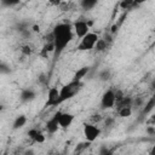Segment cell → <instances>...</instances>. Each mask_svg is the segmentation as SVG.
Here are the masks:
<instances>
[{
    "instance_id": "6da1fadb",
    "label": "cell",
    "mask_w": 155,
    "mask_h": 155,
    "mask_svg": "<svg viewBox=\"0 0 155 155\" xmlns=\"http://www.w3.org/2000/svg\"><path fill=\"white\" fill-rule=\"evenodd\" d=\"M73 24L70 23H58L52 29V42L54 45V58L59 57L65 50L68 44L73 40Z\"/></svg>"
},
{
    "instance_id": "7a4b0ae2",
    "label": "cell",
    "mask_w": 155,
    "mask_h": 155,
    "mask_svg": "<svg viewBox=\"0 0 155 155\" xmlns=\"http://www.w3.org/2000/svg\"><path fill=\"white\" fill-rule=\"evenodd\" d=\"M81 87H82V81H75V80H71L68 84L63 85L62 88L59 90L61 103H63V102L73 98L75 94H78L79 91L81 90Z\"/></svg>"
},
{
    "instance_id": "3957f363",
    "label": "cell",
    "mask_w": 155,
    "mask_h": 155,
    "mask_svg": "<svg viewBox=\"0 0 155 155\" xmlns=\"http://www.w3.org/2000/svg\"><path fill=\"white\" fill-rule=\"evenodd\" d=\"M99 40L98 35L96 33L90 31L87 35H85L82 39H80V42L78 44V50L79 51H91L94 50L97 41Z\"/></svg>"
},
{
    "instance_id": "277c9868",
    "label": "cell",
    "mask_w": 155,
    "mask_h": 155,
    "mask_svg": "<svg viewBox=\"0 0 155 155\" xmlns=\"http://www.w3.org/2000/svg\"><path fill=\"white\" fill-rule=\"evenodd\" d=\"M82 132H84V137L87 142L92 143L94 142L102 133L101 128L93 124H84V128H82Z\"/></svg>"
},
{
    "instance_id": "5b68a950",
    "label": "cell",
    "mask_w": 155,
    "mask_h": 155,
    "mask_svg": "<svg viewBox=\"0 0 155 155\" xmlns=\"http://www.w3.org/2000/svg\"><path fill=\"white\" fill-rule=\"evenodd\" d=\"M116 104V94H115V91L109 88L103 94H102V98H101V108L102 109H111L114 108Z\"/></svg>"
},
{
    "instance_id": "8992f818",
    "label": "cell",
    "mask_w": 155,
    "mask_h": 155,
    "mask_svg": "<svg viewBox=\"0 0 155 155\" xmlns=\"http://www.w3.org/2000/svg\"><path fill=\"white\" fill-rule=\"evenodd\" d=\"M90 25H91V23L87 22V21L76 19V21L73 23V29H74L75 35H76L79 39H82L85 35H87V34L90 33Z\"/></svg>"
},
{
    "instance_id": "52a82bcc",
    "label": "cell",
    "mask_w": 155,
    "mask_h": 155,
    "mask_svg": "<svg viewBox=\"0 0 155 155\" xmlns=\"http://www.w3.org/2000/svg\"><path fill=\"white\" fill-rule=\"evenodd\" d=\"M59 114L61 111H56L45 124V130L50 133V134H53L56 133L61 127H59Z\"/></svg>"
},
{
    "instance_id": "ba28073f",
    "label": "cell",
    "mask_w": 155,
    "mask_h": 155,
    "mask_svg": "<svg viewBox=\"0 0 155 155\" xmlns=\"http://www.w3.org/2000/svg\"><path fill=\"white\" fill-rule=\"evenodd\" d=\"M62 104L61 103V96H59V90L57 87H51L47 93V101H46V107H57Z\"/></svg>"
},
{
    "instance_id": "9c48e42d",
    "label": "cell",
    "mask_w": 155,
    "mask_h": 155,
    "mask_svg": "<svg viewBox=\"0 0 155 155\" xmlns=\"http://www.w3.org/2000/svg\"><path fill=\"white\" fill-rule=\"evenodd\" d=\"M74 119H75L74 114L61 111V114H59V127L63 128V130L69 128L71 126V124L74 122Z\"/></svg>"
},
{
    "instance_id": "30bf717a",
    "label": "cell",
    "mask_w": 155,
    "mask_h": 155,
    "mask_svg": "<svg viewBox=\"0 0 155 155\" xmlns=\"http://www.w3.org/2000/svg\"><path fill=\"white\" fill-rule=\"evenodd\" d=\"M28 136L33 142L39 143V144H42L46 140V136L44 134V132L41 130H38V128H30L28 131Z\"/></svg>"
},
{
    "instance_id": "8fae6325",
    "label": "cell",
    "mask_w": 155,
    "mask_h": 155,
    "mask_svg": "<svg viewBox=\"0 0 155 155\" xmlns=\"http://www.w3.org/2000/svg\"><path fill=\"white\" fill-rule=\"evenodd\" d=\"M36 97V92L33 90V88H23L21 91V94H19V99L23 102V103H27V102H31L34 101Z\"/></svg>"
},
{
    "instance_id": "7c38bea8",
    "label": "cell",
    "mask_w": 155,
    "mask_h": 155,
    "mask_svg": "<svg viewBox=\"0 0 155 155\" xmlns=\"http://www.w3.org/2000/svg\"><path fill=\"white\" fill-rule=\"evenodd\" d=\"M25 124H27V116H25V115H18V116H16V119L13 120L12 128H13V130L22 128L23 126H25Z\"/></svg>"
},
{
    "instance_id": "4fadbf2b",
    "label": "cell",
    "mask_w": 155,
    "mask_h": 155,
    "mask_svg": "<svg viewBox=\"0 0 155 155\" xmlns=\"http://www.w3.org/2000/svg\"><path fill=\"white\" fill-rule=\"evenodd\" d=\"M88 71H90V68H88V67H82V68L78 69V71L74 74V76H73V79H71V80L81 81V80L87 75V73H88Z\"/></svg>"
},
{
    "instance_id": "5bb4252c",
    "label": "cell",
    "mask_w": 155,
    "mask_h": 155,
    "mask_svg": "<svg viewBox=\"0 0 155 155\" xmlns=\"http://www.w3.org/2000/svg\"><path fill=\"white\" fill-rule=\"evenodd\" d=\"M97 4H98L97 0H82V1L80 2V6H81L84 10L90 11V10H92L93 7H96Z\"/></svg>"
},
{
    "instance_id": "9a60e30c",
    "label": "cell",
    "mask_w": 155,
    "mask_h": 155,
    "mask_svg": "<svg viewBox=\"0 0 155 155\" xmlns=\"http://www.w3.org/2000/svg\"><path fill=\"white\" fill-rule=\"evenodd\" d=\"M117 115L120 117H130L132 115V107H121V108H117Z\"/></svg>"
},
{
    "instance_id": "2e32d148",
    "label": "cell",
    "mask_w": 155,
    "mask_h": 155,
    "mask_svg": "<svg viewBox=\"0 0 155 155\" xmlns=\"http://www.w3.org/2000/svg\"><path fill=\"white\" fill-rule=\"evenodd\" d=\"M98 78L101 81H108L110 78H111V71L110 69L105 68V69H102L99 73H98Z\"/></svg>"
},
{
    "instance_id": "e0dca14e",
    "label": "cell",
    "mask_w": 155,
    "mask_h": 155,
    "mask_svg": "<svg viewBox=\"0 0 155 155\" xmlns=\"http://www.w3.org/2000/svg\"><path fill=\"white\" fill-rule=\"evenodd\" d=\"M107 47H108V41H107V39H99V40L97 41V44H96L94 50H96L97 52H102V51H104Z\"/></svg>"
},
{
    "instance_id": "ac0fdd59",
    "label": "cell",
    "mask_w": 155,
    "mask_h": 155,
    "mask_svg": "<svg viewBox=\"0 0 155 155\" xmlns=\"http://www.w3.org/2000/svg\"><path fill=\"white\" fill-rule=\"evenodd\" d=\"M137 4L134 2V1H130V0H124V1H121L120 2V7L122 8V10H131L133 6H136Z\"/></svg>"
},
{
    "instance_id": "d6986e66",
    "label": "cell",
    "mask_w": 155,
    "mask_h": 155,
    "mask_svg": "<svg viewBox=\"0 0 155 155\" xmlns=\"http://www.w3.org/2000/svg\"><path fill=\"white\" fill-rule=\"evenodd\" d=\"M99 155H114V149H109L107 147H103L99 150Z\"/></svg>"
},
{
    "instance_id": "ffe728a7",
    "label": "cell",
    "mask_w": 155,
    "mask_h": 155,
    "mask_svg": "<svg viewBox=\"0 0 155 155\" xmlns=\"http://www.w3.org/2000/svg\"><path fill=\"white\" fill-rule=\"evenodd\" d=\"M21 51H22V53H23L24 56H29V54L31 53V47H30L29 45H24V46H22Z\"/></svg>"
},
{
    "instance_id": "44dd1931",
    "label": "cell",
    "mask_w": 155,
    "mask_h": 155,
    "mask_svg": "<svg viewBox=\"0 0 155 155\" xmlns=\"http://www.w3.org/2000/svg\"><path fill=\"white\" fill-rule=\"evenodd\" d=\"M149 155H155V143L153 144V147H151V149L149 151Z\"/></svg>"
},
{
    "instance_id": "7402d4cb",
    "label": "cell",
    "mask_w": 155,
    "mask_h": 155,
    "mask_svg": "<svg viewBox=\"0 0 155 155\" xmlns=\"http://www.w3.org/2000/svg\"><path fill=\"white\" fill-rule=\"evenodd\" d=\"M24 155H34V151H33V150H27V151L24 153Z\"/></svg>"
},
{
    "instance_id": "603a6c76",
    "label": "cell",
    "mask_w": 155,
    "mask_h": 155,
    "mask_svg": "<svg viewBox=\"0 0 155 155\" xmlns=\"http://www.w3.org/2000/svg\"><path fill=\"white\" fill-rule=\"evenodd\" d=\"M151 98H154V99H155V86H154V93H153V96H151Z\"/></svg>"
},
{
    "instance_id": "cb8c5ba5",
    "label": "cell",
    "mask_w": 155,
    "mask_h": 155,
    "mask_svg": "<svg viewBox=\"0 0 155 155\" xmlns=\"http://www.w3.org/2000/svg\"><path fill=\"white\" fill-rule=\"evenodd\" d=\"M48 155H53V154H48Z\"/></svg>"
}]
</instances>
